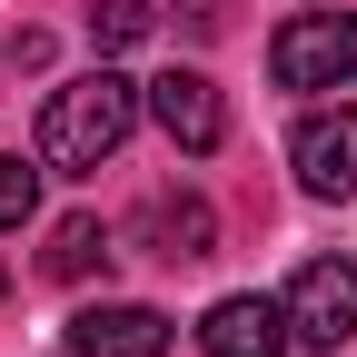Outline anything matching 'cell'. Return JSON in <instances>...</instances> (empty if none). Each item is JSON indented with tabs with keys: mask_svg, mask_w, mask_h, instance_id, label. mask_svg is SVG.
Returning a JSON list of instances; mask_svg holds the SVG:
<instances>
[{
	"mask_svg": "<svg viewBox=\"0 0 357 357\" xmlns=\"http://www.w3.org/2000/svg\"><path fill=\"white\" fill-rule=\"evenodd\" d=\"M129 129H139V79H119V70H79L70 89H50V109H40V159L79 178V169L119 159Z\"/></svg>",
	"mask_w": 357,
	"mask_h": 357,
	"instance_id": "obj_1",
	"label": "cell"
},
{
	"mask_svg": "<svg viewBox=\"0 0 357 357\" xmlns=\"http://www.w3.org/2000/svg\"><path fill=\"white\" fill-rule=\"evenodd\" d=\"M268 79L278 89H347L357 79V10H298V20H278Z\"/></svg>",
	"mask_w": 357,
	"mask_h": 357,
	"instance_id": "obj_2",
	"label": "cell"
},
{
	"mask_svg": "<svg viewBox=\"0 0 357 357\" xmlns=\"http://www.w3.org/2000/svg\"><path fill=\"white\" fill-rule=\"evenodd\" d=\"M288 337L307 347H347L357 337V258H307L298 278H288Z\"/></svg>",
	"mask_w": 357,
	"mask_h": 357,
	"instance_id": "obj_3",
	"label": "cell"
},
{
	"mask_svg": "<svg viewBox=\"0 0 357 357\" xmlns=\"http://www.w3.org/2000/svg\"><path fill=\"white\" fill-rule=\"evenodd\" d=\"M288 169L307 199H347L357 189V109H307L288 129Z\"/></svg>",
	"mask_w": 357,
	"mask_h": 357,
	"instance_id": "obj_4",
	"label": "cell"
},
{
	"mask_svg": "<svg viewBox=\"0 0 357 357\" xmlns=\"http://www.w3.org/2000/svg\"><path fill=\"white\" fill-rule=\"evenodd\" d=\"M139 109H149V119H159L189 159L229 139V109H218V79H208V70H159V79L139 89Z\"/></svg>",
	"mask_w": 357,
	"mask_h": 357,
	"instance_id": "obj_5",
	"label": "cell"
},
{
	"mask_svg": "<svg viewBox=\"0 0 357 357\" xmlns=\"http://www.w3.org/2000/svg\"><path fill=\"white\" fill-rule=\"evenodd\" d=\"M199 357H288V307L258 298V288L218 298L208 318H199Z\"/></svg>",
	"mask_w": 357,
	"mask_h": 357,
	"instance_id": "obj_6",
	"label": "cell"
},
{
	"mask_svg": "<svg viewBox=\"0 0 357 357\" xmlns=\"http://www.w3.org/2000/svg\"><path fill=\"white\" fill-rule=\"evenodd\" d=\"M70 357H169V318L129 307V298H100L70 318Z\"/></svg>",
	"mask_w": 357,
	"mask_h": 357,
	"instance_id": "obj_7",
	"label": "cell"
},
{
	"mask_svg": "<svg viewBox=\"0 0 357 357\" xmlns=\"http://www.w3.org/2000/svg\"><path fill=\"white\" fill-rule=\"evenodd\" d=\"M139 238H149V258H169V268H199V258H208V238H218V218H208V199L159 189V199L139 208Z\"/></svg>",
	"mask_w": 357,
	"mask_h": 357,
	"instance_id": "obj_8",
	"label": "cell"
},
{
	"mask_svg": "<svg viewBox=\"0 0 357 357\" xmlns=\"http://www.w3.org/2000/svg\"><path fill=\"white\" fill-rule=\"evenodd\" d=\"M40 268H50V278H89V268H109V229H100V218H60Z\"/></svg>",
	"mask_w": 357,
	"mask_h": 357,
	"instance_id": "obj_9",
	"label": "cell"
},
{
	"mask_svg": "<svg viewBox=\"0 0 357 357\" xmlns=\"http://www.w3.org/2000/svg\"><path fill=\"white\" fill-rule=\"evenodd\" d=\"M79 10H89V50H100V60H109V50H139L149 20H159L149 0H79Z\"/></svg>",
	"mask_w": 357,
	"mask_h": 357,
	"instance_id": "obj_10",
	"label": "cell"
},
{
	"mask_svg": "<svg viewBox=\"0 0 357 357\" xmlns=\"http://www.w3.org/2000/svg\"><path fill=\"white\" fill-rule=\"evenodd\" d=\"M30 199H40V169H30L20 149H0V229H20Z\"/></svg>",
	"mask_w": 357,
	"mask_h": 357,
	"instance_id": "obj_11",
	"label": "cell"
},
{
	"mask_svg": "<svg viewBox=\"0 0 357 357\" xmlns=\"http://www.w3.org/2000/svg\"><path fill=\"white\" fill-rule=\"evenodd\" d=\"M0 298H10V268H0Z\"/></svg>",
	"mask_w": 357,
	"mask_h": 357,
	"instance_id": "obj_12",
	"label": "cell"
}]
</instances>
